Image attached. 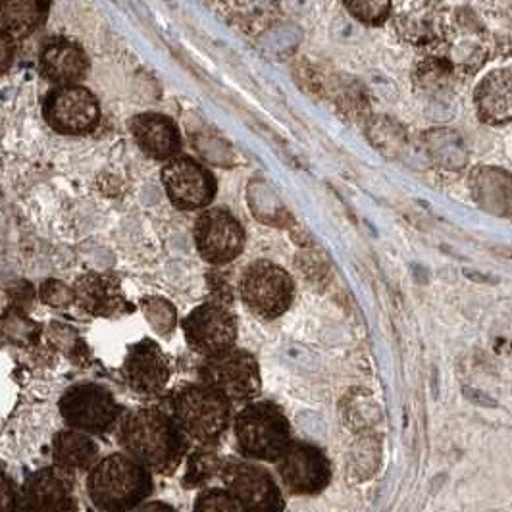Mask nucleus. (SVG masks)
Returning <instances> with one entry per match:
<instances>
[{
  "label": "nucleus",
  "mask_w": 512,
  "mask_h": 512,
  "mask_svg": "<svg viewBox=\"0 0 512 512\" xmlns=\"http://www.w3.org/2000/svg\"><path fill=\"white\" fill-rule=\"evenodd\" d=\"M116 432L126 455L162 476L180 468L191 441L170 412L156 407L128 410Z\"/></svg>",
  "instance_id": "obj_1"
},
{
  "label": "nucleus",
  "mask_w": 512,
  "mask_h": 512,
  "mask_svg": "<svg viewBox=\"0 0 512 512\" xmlns=\"http://www.w3.org/2000/svg\"><path fill=\"white\" fill-rule=\"evenodd\" d=\"M87 493L97 511H133L153 495V472L126 453H114L89 470Z\"/></svg>",
  "instance_id": "obj_2"
},
{
  "label": "nucleus",
  "mask_w": 512,
  "mask_h": 512,
  "mask_svg": "<svg viewBox=\"0 0 512 512\" xmlns=\"http://www.w3.org/2000/svg\"><path fill=\"white\" fill-rule=\"evenodd\" d=\"M170 414L189 439L201 445H216L233 422V405L216 389L185 384L170 395Z\"/></svg>",
  "instance_id": "obj_3"
},
{
  "label": "nucleus",
  "mask_w": 512,
  "mask_h": 512,
  "mask_svg": "<svg viewBox=\"0 0 512 512\" xmlns=\"http://www.w3.org/2000/svg\"><path fill=\"white\" fill-rule=\"evenodd\" d=\"M233 432L241 455L253 461L278 462L293 441L287 416L270 401H253L239 410Z\"/></svg>",
  "instance_id": "obj_4"
},
{
  "label": "nucleus",
  "mask_w": 512,
  "mask_h": 512,
  "mask_svg": "<svg viewBox=\"0 0 512 512\" xmlns=\"http://www.w3.org/2000/svg\"><path fill=\"white\" fill-rule=\"evenodd\" d=\"M60 416L70 430L87 436H106L118 430L124 409L112 391L99 384H77L66 389L58 401Z\"/></svg>",
  "instance_id": "obj_5"
},
{
  "label": "nucleus",
  "mask_w": 512,
  "mask_h": 512,
  "mask_svg": "<svg viewBox=\"0 0 512 512\" xmlns=\"http://www.w3.org/2000/svg\"><path fill=\"white\" fill-rule=\"evenodd\" d=\"M199 382L222 393L231 405L253 403L262 387L260 366L255 357L235 347L203 360L199 366Z\"/></svg>",
  "instance_id": "obj_6"
},
{
  "label": "nucleus",
  "mask_w": 512,
  "mask_h": 512,
  "mask_svg": "<svg viewBox=\"0 0 512 512\" xmlns=\"http://www.w3.org/2000/svg\"><path fill=\"white\" fill-rule=\"evenodd\" d=\"M241 299L245 307L262 320L283 316L295 299V283L282 266L256 260L241 278Z\"/></svg>",
  "instance_id": "obj_7"
},
{
  "label": "nucleus",
  "mask_w": 512,
  "mask_h": 512,
  "mask_svg": "<svg viewBox=\"0 0 512 512\" xmlns=\"http://www.w3.org/2000/svg\"><path fill=\"white\" fill-rule=\"evenodd\" d=\"M181 326L189 349L203 359L230 351L237 341V320L220 303H205L195 308L183 318Z\"/></svg>",
  "instance_id": "obj_8"
},
{
  "label": "nucleus",
  "mask_w": 512,
  "mask_h": 512,
  "mask_svg": "<svg viewBox=\"0 0 512 512\" xmlns=\"http://www.w3.org/2000/svg\"><path fill=\"white\" fill-rule=\"evenodd\" d=\"M220 478L247 511H285L282 489L266 468L253 462L226 459L220 470Z\"/></svg>",
  "instance_id": "obj_9"
},
{
  "label": "nucleus",
  "mask_w": 512,
  "mask_h": 512,
  "mask_svg": "<svg viewBox=\"0 0 512 512\" xmlns=\"http://www.w3.org/2000/svg\"><path fill=\"white\" fill-rule=\"evenodd\" d=\"M276 466L283 487L293 495H316L328 487L332 478L324 451L305 441H291Z\"/></svg>",
  "instance_id": "obj_10"
},
{
  "label": "nucleus",
  "mask_w": 512,
  "mask_h": 512,
  "mask_svg": "<svg viewBox=\"0 0 512 512\" xmlns=\"http://www.w3.org/2000/svg\"><path fill=\"white\" fill-rule=\"evenodd\" d=\"M22 512H72L77 511L74 476L47 466L29 474L20 489Z\"/></svg>",
  "instance_id": "obj_11"
},
{
  "label": "nucleus",
  "mask_w": 512,
  "mask_h": 512,
  "mask_svg": "<svg viewBox=\"0 0 512 512\" xmlns=\"http://www.w3.org/2000/svg\"><path fill=\"white\" fill-rule=\"evenodd\" d=\"M199 255L210 264H228L243 253L245 231L226 210H208L195 226Z\"/></svg>",
  "instance_id": "obj_12"
},
{
  "label": "nucleus",
  "mask_w": 512,
  "mask_h": 512,
  "mask_svg": "<svg viewBox=\"0 0 512 512\" xmlns=\"http://www.w3.org/2000/svg\"><path fill=\"white\" fill-rule=\"evenodd\" d=\"M129 387L143 397L160 395L170 380V360L153 339L133 343L122 364Z\"/></svg>",
  "instance_id": "obj_13"
},
{
  "label": "nucleus",
  "mask_w": 512,
  "mask_h": 512,
  "mask_svg": "<svg viewBox=\"0 0 512 512\" xmlns=\"http://www.w3.org/2000/svg\"><path fill=\"white\" fill-rule=\"evenodd\" d=\"M45 116L60 133H85L99 122V104L87 89L66 85L52 91L45 104Z\"/></svg>",
  "instance_id": "obj_14"
},
{
  "label": "nucleus",
  "mask_w": 512,
  "mask_h": 512,
  "mask_svg": "<svg viewBox=\"0 0 512 512\" xmlns=\"http://www.w3.org/2000/svg\"><path fill=\"white\" fill-rule=\"evenodd\" d=\"M170 201L183 210L208 205L214 197V180L203 166L189 158L172 160L162 174Z\"/></svg>",
  "instance_id": "obj_15"
},
{
  "label": "nucleus",
  "mask_w": 512,
  "mask_h": 512,
  "mask_svg": "<svg viewBox=\"0 0 512 512\" xmlns=\"http://www.w3.org/2000/svg\"><path fill=\"white\" fill-rule=\"evenodd\" d=\"M397 29L414 47H432L445 39V12L439 0H410L397 14Z\"/></svg>",
  "instance_id": "obj_16"
},
{
  "label": "nucleus",
  "mask_w": 512,
  "mask_h": 512,
  "mask_svg": "<svg viewBox=\"0 0 512 512\" xmlns=\"http://www.w3.org/2000/svg\"><path fill=\"white\" fill-rule=\"evenodd\" d=\"M478 116L486 124L512 122V70H495L480 81L474 93Z\"/></svg>",
  "instance_id": "obj_17"
},
{
  "label": "nucleus",
  "mask_w": 512,
  "mask_h": 512,
  "mask_svg": "<svg viewBox=\"0 0 512 512\" xmlns=\"http://www.w3.org/2000/svg\"><path fill=\"white\" fill-rule=\"evenodd\" d=\"M52 462L68 474H81L99 462L97 441L83 432L64 430L52 437Z\"/></svg>",
  "instance_id": "obj_18"
},
{
  "label": "nucleus",
  "mask_w": 512,
  "mask_h": 512,
  "mask_svg": "<svg viewBox=\"0 0 512 512\" xmlns=\"http://www.w3.org/2000/svg\"><path fill=\"white\" fill-rule=\"evenodd\" d=\"M133 133L137 145L153 158L164 160L172 158L180 151V133L172 120L158 116V114H145L133 122Z\"/></svg>",
  "instance_id": "obj_19"
},
{
  "label": "nucleus",
  "mask_w": 512,
  "mask_h": 512,
  "mask_svg": "<svg viewBox=\"0 0 512 512\" xmlns=\"http://www.w3.org/2000/svg\"><path fill=\"white\" fill-rule=\"evenodd\" d=\"M41 68L43 74L54 83L70 85L83 77L87 70V60L83 51L76 45L56 41L41 54Z\"/></svg>",
  "instance_id": "obj_20"
},
{
  "label": "nucleus",
  "mask_w": 512,
  "mask_h": 512,
  "mask_svg": "<svg viewBox=\"0 0 512 512\" xmlns=\"http://www.w3.org/2000/svg\"><path fill=\"white\" fill-rule=\"evenodd\" d=\"M49 0H0V29L10 37H26L47 18Z\"/></svg>",
  "instance_id": "obj_21"
},
{
  "label": "nucleus",
  "mask_w": 512,
  "mask_h": 512,
  "mask_svg": "<svg viewBox=\"0 0 512 512\" xmlns=\"http://www.w3.org/2000/svg\"><path fill=\"white\" fill-rule=\"evenodd\" d=\"M76 297L85 310L93 314H103V316L116 312L124 303L118 283L97 274L85 276L77 282Z\"/></svg>",
  "instance_id": "obj_22"
},
{
  "label": "nucleus",
  "mask_w": 512,
  "mask_h": 512,
  "mask_svg": "<svg viewBox=\"0 0 512 512\" xmlns=\"http://www.w3.org/2000/svg\"><path fill=\"white\" fill-rule=\"evenodd\" d=\"M224 459L216 453L214 445H201L197 447L189 459H187V468L183 476V486L187 489L193 487L206 486L212 478L220 476Z\"/></svg>",
  "instance_id": "obj_23"
},
{
  "label": "nucleus",
  "mask_w": 512,
  "mask_h": 512,
  "mask_svg": "<svg viewBox=\"0 0 512 512\" xmlns=\"http://www.w3.org/2000/svg\"><path fill=\"white\" fill-rule=\"evenodd\" d=\"M414 77L418 81L420 91L439 97L443 91L449 89L453 81V64L445 58H428L418 66V72Z\"/></svg>",
  "instance_id": "obj_24"
},
{
  "label": "nucleus",
  "mask_w": 512,
  "mask_h": 512,
  "mask_svg": "<svg viewBox=\"0 0 512 512\" xmlns=\"http://www.w3.org/2000/svg\"><path fill=\"white\" fill-rule=\"evenodd\" d=\"M193 512H249L226 487H208L193 503Z\"/></svg>",
  "instance_id": "obj_25"
},
{
  "label": "nucleus",
  "mask_w": 512,
  "mask_h": 512,
  "mask_svg": "<svg viewBox=\"0 0 512 512\" xmlns=\"http://www.w3.org/2000/svg\"><path fill=\"white\" fill-rule=\"evenodd\" d=\"M347 12L368 26H382L389 18L391 0H343Z\"/></svg>",
  "instance_id": "obj_26"
},
{
  "label": "nucleus",
  "mask_w": 512,
  "mask_h": 512,
  "mask_svg": "<svg viewBox=\"0 0 512 512\" xmlns=\"http://www.w3.org/2000/svg\"><path fill=\"white\" fill-rule=\"evenodd\" d=\"M0 512H22L20 491L14 480L4 472H0Z\"/></svg>",
  "instance_id": "obj_27"
},
{
  "label": "nucleus",
  "mask_w": 512,
  "mask_h": 512,
  "mask_svg": "<svg viewBox=\"0 0 512 512\" xmlns=\"http://www.w3.org/2000/svg\"><path fill=\"white\" fill-rule=\"evenodd\" d=\"M14 60V43L12 37L0 29V74L10 68Z\"/></svg>",
  "instance_id": "obj_28"
},
{
  "label": "nucleus",
  "mask_w": 512,
  "mask_h": 512,
  "mask_svg": "<svg viewBox=\"0 0 512 512\" xmlns=\"http://www.w3.org/2000/svg\"><path fill=\"white\" fill-rule=\"evenodd\" d=\"M129 512H178V509H174L172 505H168L164 501H149V503H143L137 509Z\"/></svg>",
  "instance_id": "obj_29"
},
{
  "label": "nucleus",
  "mask_w": 512,
  "mask_h": 512,
  "mask_svg": "<svg viewBox=\"0 0 512 512\" xmlns=\"http://www.w3.org/2000/svg\"><path fill=\"white\" fill-rule=\"evenodd\" d=\"M72 512H77V511H72Z\"/></svg>",
  "instance_id": "obj_30"
}]
</instances>
